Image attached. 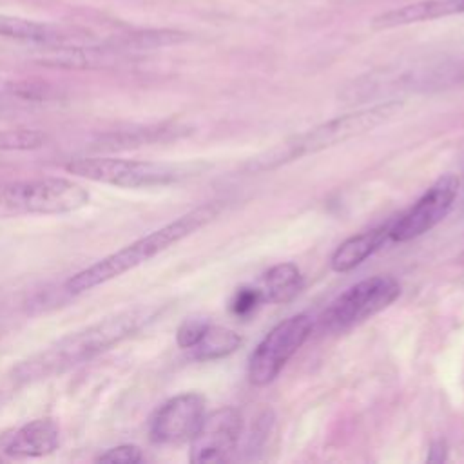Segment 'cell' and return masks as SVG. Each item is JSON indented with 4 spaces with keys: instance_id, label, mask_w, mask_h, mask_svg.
I'll list each match as a JSON object with an SVG mask.
<instances>
[{
    "instance_id": "1",
    "label": "cell",
    "mask_w": 464,
    "mask_h": 464,
    "mask_svg": "<svg viewBox=\"0 0 464 464\" xmlns=\"http://www.w3.org/2000/svg\"><path fill=\"white\" fill-rule=\"evenodd\" d=\"M154 314V310L141 306L103 317L20 361L11 370V377L16 382H36L60 375L125 341L147 324Z\"/></svg>"
},
{
    "instance_id": "2",
    "label": "cell",
    "mask_w": 464,
    "mask_h": 464,
    "mask_svg": "<svg viewBox=\"0 0 464 464\" xmlns=\"http://www.w3.org/2000/svg\"><path fill=\"white\" fill-rule=\"evenodd\" d=\"M219 210H221L219 205L207 203V205H201V207L179 216L178 219L132 241L130 245L120 248L118 252L100 259L98 263L80 270L65 283V288L72 294L92 290L94 286L103 285L118 276L140 266L141 263L152 259L160 252L167 250L174 243L181 241L183 237L190 236L198 228L210 223L219 214Z\"/></svg>"
},
{
    "instance_id": "3",
    "label": "cell",
    "mask_w": 464,
    "mask_h": 464,
    "mask_svg": "<svg viewBox=\"0 0 464 464\" xmlns=\"http://www.w3.org/2000/svg\"><path fill=\"white\" fill-rule=\"evenodd\" d=\"M401 109L399 102H382L368 109H361L350 114L337 116L326 123H321L303 134H297L285 143H279L272 150H268L265 156H259L252 160L246 165V170L250 172H263L276 169L283 163H288L292 160L315 154L319 150L341 145L352 138H357L388 120H392Z\"/></svg>"
},
{
    "instance_id": "4",
    "label": "cell",
    "mask_w": 464,
    "mask_h": 464,
    "mask_svg": "<svg viewBox=\"0 0 464 464\" xmlns=\"http://www.w3.org/2000/svg\"><path fill=\"white\" fill-rule=\"evenodd\" d=\"M89 192L67 178H38L0 183V218L65 214L82 208Z\"/></svg>"
},
{
    "instance_id": "5",
    "label": "cell",
    "mask_w": 464,
    "mask_h": 464,
    "mask_svg": "<svg viewBox=\"0 0 464 464\" xmlns=\"http://www.w3.org/2000/svg\"><path fill=\"white\" fill-rule=\"evenodd\" d=\"M69 174L116 187H156L169 185L190 174V167L160 161H138L121 158H74L65 165Z\"/></svg>"
},
{
    "instance_id": "6",
    "label": "cell",
    "mask_w": 464,
    "mask_h": 464,
    "mask_svg": "<svg viewBox=\"0 0 464 464\" xmlns=\"http://www.w3.org/2000/svg\"><path fill=\"white\" fill-rule=\"evenodd\" d=\"M401 294V285L392 276H373L352 285L323 315L328 332H344L388 308Z\"/></svg>"
},
{
    "instance_id": "7",
    "label": "cell",
    "mask_w": 464,
    "mask_h": 464,
    "mask_svg": "<svg viewBox=\"0 0 464 464\" xmlns=\"http://www.w3.org/2000/svg\"><path fill=\"white\" fill-rule=\"evenodd\" d=\"M312 334V319L295 314L277 323L257 344L248 361V379L254 386L270 384L285 368L288 359L304 344Z\"/></svg>"
},
{
    "instance_id": "8",
    "label": "cell",
    "mask_w": 464,
    "mask_h": 464,
    "mask_svg": "<svg viewBox=\"0 0 464 464\" xmlns=\"http://www.w3.org/2000/svg\"><path fill=\"white\" fill-rule=\"evenodd\" d=\"M459 192V179L451 174L439 178L417 203L390 227V239L411 241L439 225L453 207Z\"/></svg>"
},
{
    "instance_id": "9",
    "label": "cell",
    "mask_w": 464,
    "mask_h": 464,
    "mask_svg": "<svg viewBox=\"0 0 464 464\" xmlns=\"http://www.w3.org/2000/svg\"><path fill=\"white\" fill-rule=\"evenodd\" d=\"M241 428V413L234 406H223L205 415L199 430L190 439V462L227 460L239 442Z\"/></svg>"
},
{
    "instance_id": "10",
    "label": "cell",
    "mask_w": 464,
    "mask_h": 464,
    "mask_svg": "<svg viewBox=\"0 0 464 464\" xmlns=\"http://www.w3.org/2000/svg\"><path fill=\"white\" fill-rule=\"evenodd\" d=\"M205 419V399L199 393H179L163 402L150 417L149 435L156 444L190 440Z\"/></svg>"
},
{
    "instance_id": "11",
    "label": "cell",
    "mask_w": 464,
    "mask_h": 464,
    "mask_svg": "<svg viewBox=\"0 0 464 464\" xmlns=\"http://www.w3.org/2000/svg\"><path fill=\"white\" fill-rule=\"evenodd\" d=\"M60 444V430L53 419H36L24 424L5 444L4 451L16 459H33L53 453Z\"/></svg>"
},
{
    "instance_id": "12",
    "label": "cell",
    "mask_w": 464,
    "mask_h": 464,
    "mask_svg": "<svg viewBox=\"0 0 464 464\" xmlns=\"http://www.w3.org/2000/svg\"><path fill=\"white\" fill-rule=\"evenodd\" d=\"M390 227L392 225H382L343 241L330 257L332 270L350 272L359 266L364 259L377 252L386 243V239H390Z\"/></svg>"
},
{
    "instance_id": "13",
    "label": "cell",
    "mask_w": 464,
    "mask_h": 464,
    "mask_svg": "<svg viewBox=\"0 0 464 464\" xmlns=\"http://www.w3.org/2000/svg\"><path fill=\"white\" fill-rule=\"evenodd\" d=\"M38 63L62 69H98L109 67L116 62V49L112 47H58L42 53Z\"/></svg>"
},
{
    "instance_id": "14",
    "label": "cell",
    "mask_w": 464,
    "mask_h": 464,
    "mask_svg": "<svg viewBox=\"0 0 464 464\" xmlns=\"http://www.w3.org/2000/svg\"><path fill=\"white\" fill-rule=\"evenodd\" d=\"M397 83L408 89H444L464 83V56L404 74Z\"/></svg>"
},
{
    "instance_id": "15",
    "label": "cell",
    "mask_w": 464,
    "mask_h": 464,
    "mask_svg": "<svg viewBox=\"0 0 464 464\" xmlns=\"http://www.w3.org/2000/svg\"><path fill=\"white\" fill-rule=\"evenodd\" d=\"M301 288L303 276L294 263L274 265L263 274L259 285L263 301L270 303H288L301 292Z\"/></svg>"
},
{
    "instance_id": "16",
    "label": "cell",
    "mask_w": 464,
    "mask_h": 464,
    "mask_svg": "<svg viewBox=\"0 0 464 464\" xmlns=\"http://www.w3.org/2000/svg\"><path fill=\"white\" fill-rule=\"evenodd\" d=\"M0 36L34 44H58L65 38L56 25L11 14H0Z\"/></svg>"
},
{
    "instance_id": "17",
    "label": "cell",
    "mask_w": 464,
    "mask_h": 464,
    "mask_svg": "<svg viewBox=\"0 0 464 464\" xmlns=\"http://www.w3.org/2000/svg\"><path fill=\"white\" fill-rule=\"evenodd\" d=\"M241 343L243 339L234 330L208 324L201 339L190 348V355L192 359H198V361L221 359L234 353Z\"/></svg>"
},
{
    "instance_id": "18",
    "label": "cell",
    "mask_w": 464,
    "mask_h": 464,
    "mask_svg": "<svg viewBox=\"0 0 464 464\" xmlns=\"http://www.w3.org/2000/svg\"><path fill=\"white\" fill-rule=\"evenodd\" d=\"M187 130V127L181 125H152L145 129H134V130H123L120 134H112L109 138L100 140V149H120V147H138L145 143H154L169 138L181 136Z\"/></svg>"
},
{
    "instance_id": "19",
    "label": "cell",
    "mask_w": 464,
    "mask_h": 464,
    "mask_svg": "<svg viewBox=\"0 0 464 464\" xmlns=\"http://www.w3.org/2000/svg\"><path fill=\"white\" fill-rule=\"evenodd\" d=\"M183 40H187V34H183L179 31L152 29V31H140V33L129 34L109 47H112L116 51H120V49H156V47L179 44Z\"/></svg>"
},
{
    "instance_id": "20",
    "label": "cell",
    "mask_w": 464,
    "mask_h": 464,
    "mask_svg": "<svg viewBox=\"0 0 464 464\" xmlns=\"http://www.w3.org/2000/svg\"><path fill=\"white\" fill-rule=\"evenodd\" d=\"M45 143V136L34 129L0 130V150H34Z\"/></svg>"
},
{
    "instance_id": "21",
    "label": "cell",
    "mask_w": 464,
    "mask_h": 464,
    "mask_svg": "<svg viewBox=\"0 0 464 464\" xmlns=\"http://www.w3.org/2000/svg\"><path fill=\"white\" fill-rule=\"evenodd\" d=\"M210 323L205 319H187L176 332V343L179 348L190 350L205 334Z\"/></svg>"
},
{
    "instance_id": "22",
    "label": "cell",
    "mask_w": 464,
    "mask_h": 464,
    "mask_svg": "<svg viewBox=\"0 0 464 464\" xmlns=\"http://www.w3.org/2000/svg\"><path fill=\"white\" fill-rule=\"evenodd\" d=\"M263 301V294L259 288H239L230 303V308L236 315H248L250 312L256 310V306Z\"/></svg>"
},
{
    "instance_id": "23",
    "label": "cell",
    "mask_w": 464,
    "mask_h": 464,
    "mask_svg": "<svg viewBox=\"0 0 464 464\" xmlns=\"http://www.w3.org/2000/svg\"><path fill=\"white\" fill-rule=\"evenodd\" d=\"M143 459L141 450L132 444H123L107 450L98 457L100 462H109V464H136Z\"/></svg>"
},
{
    "instance_id": "24",
    "label": "cell",
    "mask_w": 464,
    "mask_h": 464,
    "mask_svg": "<svg viewBox=\"0 0 464 464\" xmlns=\"http://www.w3.org/2000/svg\"><path fill=\"white\" fill-rule=\"evenodd\" d=\"M11 92L27 100H49L54 96V89L44 82H16L11 87Z\"/></svg>"
},
{
    "instance_id": "25",
    "label": "cell",
    "mask_w": 464,
    "mask_h": 464,
    "mask_svg": "<svg viewBox=\"0 0 464 464\" xmlns=\"http://www.w3.org/2000/svg\"><path fill=\"white\" fill-rule=\"evenodd\" d=\"M428 460L430 462H442V460H446V444L442 440H437V442H433L430 446Z\"/></svg>"
},
{
    "instance_id": "26",
    "label": "cell",
    "mask_w": 464,
    "mask_h": 464,
    "mask_svg": "<svg viewBox=\"0 0 464 464\" xmlns=\"http://www.w3.org/2000/svg\"><path fill=\"white\" fill-rule=\"evenodd\" d=\"M2 107H4V102H2V98H0V109H2Z\"/></svg>"
}]
</instances>
